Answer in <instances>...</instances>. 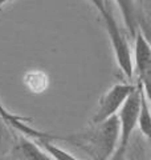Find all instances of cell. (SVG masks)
Segmentation results:
<instances>
[{
  "label": "cell",
  "mask_w": 151,
  "mask_h": 160,
  "mask_svg": "<svg viewBox=\"0 0 151 160\" xmlns=\"http://www.w3.org/2000/svg\"><path fill=\"white\" fill-rule=\"evenodd\" d=\"M118 138L119 122L115 115L99 124H94L84 132L58 136V140H65L80 147L88 152L92 160H110L117 149Z\"/></svg>",
  "instance_id": "obj_1"
},
{
  "label": "cell",
  "mask_w": 151,
  "mask_h": 160,
  "mask_svg": "<svg viewBox=\"0 0 151 160\" xmlns=\"http://www.w3.org/2000/svg\"><path fill=\"white\" fill-rule=\"evenodd\" d=\"M89 2L93 4L95 9H97L101 13V16H102L108 35L110 38V42H112L114 56H115V60H117L118 67L121 68V71L123 72L126 78L129 80H131L134 76L131 51H130V46H129L127 40L123 36L117 20H115L114 15L112 12V8L109 7L110 6L109 0H89Z\"/></svg>",
  "instance_id": "obj_2"
},
{
  "label": "cell",
  "mask_w": 151,
  "mask_h": 160,
  "mask_svg": "<svg viewBox=\"0 0 151 160\" xmlns=\"http://www.w3.org/2000/svg\"><path fill=\"white\" fill-rule=\"evenodd\" d=\"M140 86L137 83L134 91L130 93V96L126 99L123 106L117 113L118 122H119V138H118V146L115 149L114 155L110 160H123V156L127 147L130 144V139L137 128L138 123V113H139V106H140Z\"/></svg>",
  "instance_id": "obj_3"
},
{
  "label": "cell",
  "mask_w": 151,
  "mask_h": 160,
  "mask_svg": "<svg viewBox=\"0 0 151 160\" xmlns=\"http://www.w3.org/2000/svg\"><path fill=\"white\" fill-rule=\"evenodd\" d=\"M135 87H137V84L129 82V83H117L110 89H108L98 102V108L92 119V126L99 124L105 122V120L110 119L112 116H115L121 109V107L123 106V103L126 102V99L135 89Z\"/></svg>",
  "instance_id": "obj_4"
},
{
  "label": "cell",
  "mask_w": 151,
  "mask_h": 160,
  "mask_svg": "<svg viewBox=\"0 0 151 160\" xmlns=\"http://www.w3.org/2000/svg\"><path fill=\"white\" fill-rule=\"evenodd\" d=\"M134 72L138 75V82L149 92V84L151 76V49L147 36L142 32V29L134 36ZM133 64V66H134Z\"/></svg>",
  "instance_id": "obj_5"
},
{
  "label": "cell",
  "mask_w": 151,
  "mask_h": 160,
  "mask_svg": "<svg viewBox=\"0 0 151 160\" xmlns=\"http://www.w3.org/2000/svg\"><path fill=\"white\" fill-rule=\"evenodd\" d=\"M4 160H53L34 142L33 139L24 136L21 133L16 135V144L13 147V155Z\"/></svg>",
  "instance_id": "obj_6"
},
{
  "label": "cell",
  "mask_w": 151,
  "mask_h": 160,
  "mask_svg": "<svg viewBox=\"0 0 151 160\" xmlns=\"http://www.w3.org/2000/svg\"><path fill=\"white\" fill-rule=\"evenodd\" d=\"M119 7V11L122 13V19L125 23V27L130 33V36L134 38L140 27L139 20V8L137 7L135 0H114Z\"/></svg>",
  "instance_id": "obj_7"
},
{
  "label": "cell",
  "mask_w": 151,
  "mask_h": 160,
  "mask_svg": "<svg viewBox=\"0 0 151 160\" xmlns=\"http://www.w3.org/2000/svg\"><path fill=\"white\" fill-rule=\"evenodd\" d=\"M142 86V84H140ZM149 92L142 87L140 88V106L138 113V123L137 127H139L140 133L146 139H150L151 136V118H150V107H149Z\"/></svg>",
  "instance_id": "obj_8"
},
{
  "label": "cell",
  "mask_w": 151,
  "mask_h": 160,
  "mask_svg": "<svg viewBox=\"0 0 151 160\" xmlns=\"http://www.w3.org/2000/svg\"><path fill=\"white\" fill-rule=\"evenodd\" d=\"M24 84L32 93H43L48 89L49 76L44 71L40 69H32L24 75Z\"/></svg>",
  "instance_id": "obj_9"
},
{
  "label": "cell",
  "mask_w": 151,
  "mask_h": 160,
  "mask_svg": "<svg viewBox=\"0 0 151 160\" xmlns=\"http://www.w3.org/2000/svg\"><path fill=\"white\" fill-rule=\"evenodd\" d=\"M37 142V144L41 147L45 152H47L53 160H81L78 158H76L74 155L68 152L66 149H64L61 147H58L57 144L52 143L50 139H44V140H34Z\"/></svg>",
  "instance_id": "obj_10"
},
{
  "label": "cell",
  "mask_w": 151,
  "mask_h": 160,
  "mask_svg": "<svg viewBox=\"0 0 151 160\" xmlns=\"http://www.w3.org/2000/svg\"><path fill=\"white\" fill-rule=\"evenodd\" d=\"M11 2H13V0H0V9H2L6 4H8V3H11Z\"/></svg>",
  "instance_id": "obj_11"
},
{
  "label": "cell",
  "mask_w": 151,
  "mask_h": 160,
  "mask_svg": "<svg viewBox=\"0 0 151 160\" xmlns=\"http://www.w3.org/2000/svg\"><path fill=\"white\" fill-rule=\"evenodd\" d=\"M0 160H4V159H0Z\"/></svg>",
  "instance_id": "obj_12"
}]
</instances>
